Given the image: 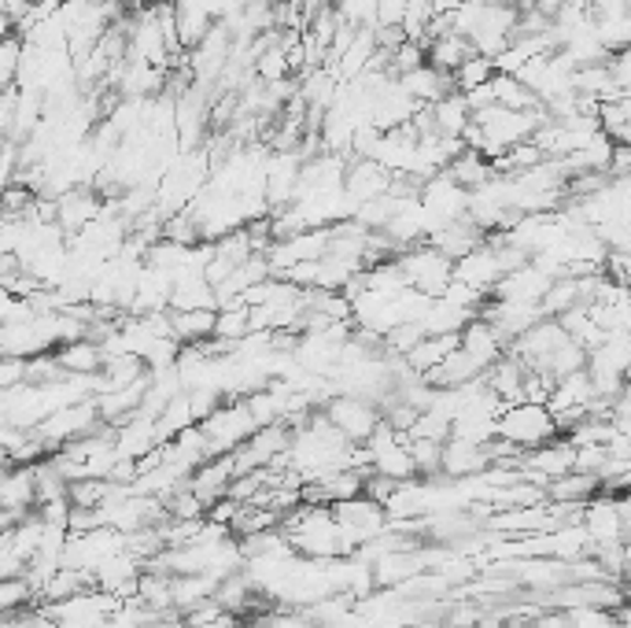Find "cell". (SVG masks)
Returning a JSON list of instances; mask_svg holds the SVG:
<instances>
[{
	"instance_id": "277c9868",
	"label": "cell",
	"mask_w": 631,
	"mask_h": 628,
	"mask_svg": "<svg viewBox=\"0 0 631 628\" xmlns=\"http://www.w3.org/2000/svg\"><path fill=\"white\" fill-rule=\"evenodd\" d=\"M396 266L399 274L407 277L410 288H418L421 296H429V300H436V296H443V288L451 285V260L447 255H440L432 244H413V249H402L396 255Z\"/></svg>"
},
{
	"instance_id": "74e56055",
	"label": "cell",
	"mask_w": 631,
	"mask_h": 628,
	"mask_svg": "<svg viewBox=\"0 0 631 628\" xmlns=\"http://www.w3.org/2000/svg\"><path fill=\"white\" fill-rule=\"evenodd\" d=\"M244 404H247V415H252V421H255V429H263V426H274V421H281V415H277L274 396L266 393V388H258V393H247V396H244Z\"/></svg>"
},
{
	"instance_id": "9c48e42d",
	"label": "cell",
	"mask_w": 631,
	"mask_h": 628,
	"mask_svg": "<svg viewBox=\"0 0 631 628\" xmlns=\"http://www.w3.org/2000/svg\"><path fill=\"white\" fill-rule=\"evenodd\" d=\"M141 573H144V562L133 559L130 551H119V554L103 559L97 570H92V584H97L100 592L115 595V599H130V595L137 592V576Z\"/></svg>"
},
{
	"instance_id": "ba28073f",
	"label": "cell",
	"mask_w": 631,
	"mask_h": 628,
	"mask_svg": "<svg viewBox=\"0 0 631 628\" xmlns=\"http://www.w3.org/2000/svg\"><path fill=\"white\" fill-rule=\"evenodd\" d=\"M499 277H502V266L495 260V249L488 241H480L477 249L465 252L462 260H454V266H451V282L469 285L473 293H480V296H491V288L499 285Z\"/></svg>"
},
{
	"instance_id": "8d00e7d4",
	"label": "cell",
	"mask_w": 631,
	"mask_h": 628,
	"mask_svg": "<svg viewBox=\"0 0 631 628\" xmlns=\"http://www.w3.org/2000/svg\"><path fill=\"white\" fill-rule=\"evenodd\" d=\"M19 56H23V37H15V34L0 37V92L15 89Z\"/></svg>"
},
{
	"instance_id": "836d02e7",
	"label": "cell",
	"mask_w": 631,
	"mask_h": 628,
	"mask_svg": "<svg viewBox=\"0 0 631 628\" xmlns=\"http://www.w3.org/2000/svg\"><path fill=\"white\" fill-rule=\"evenodd\" d=\"M491 75H495V64H491V59L473 53V56L465 59V64L451 75L454 92H469V89H477V86H484V81H488Z\"/></svg>"
},
{
	"instance_id": "ab89813d",
	"label": "cell",
	"mask_w": 631,
	"mask_h": 628,
	"mask_svg": "<svg viewBox=\"0 0 631 628\" xmlns=\"http://www.w3.org/2000/svg\"><path fill=\"white\" fill-rule=\"evenodd\" d=\"M23 374H26V359H8V355H0V393H8V388L23 385Z\"/></svg>"
},
{
	"instance_id": "3957f363",
	"label": "cell",
	"mask_w": 631,
	"mask_h": 628,
	"mask_svg": "<svg viewBox=\"0 0 631 628\" xmlns=\"http://www.w3.org/2000/svg\"><path fill=\"white\" fill-rule=\"evenodd\" d=\"M196 429H200V437L207 444V455L214 459V455H230V451L241 448L255 432V421L247 415V404L241 396V399H222Z\"/></svg>"
},
{
	"instance_id": "7a4b0ae2",
	"label": "cell",
	"mask_w": 631,
	"mask_h": 628,
	"mask_svg": "<svg viewBox=\"0 0 631 628\" xmlns=\"http://www.w3.org/2000/svg\"><path fill=\"white\" fill-rule=\"evenodd\" d=\"M495 437L513 444L517 451H532L546 444V440L557 437V426L551 418V410L543 404H506L499 410V421H495Z\"/></svg>"
},
{
	"instance_id": "1f68e13d",
	"label": "cell",
	"mask_w": 631,
	"mask_h": 628,
	"mask_svg": "<svg viewBox=\"0 0 631 628\" xmlns=\"http://www.w3.org/2000/svg\"><path fill=\"white\" fill-rule=\"evenodd\" d=\"M410 459H413V477H440V455L443 440H407Z\"/></svg>"
},
{
	"instance_id": "7402d4cb",
	"label": "cell",
	"mask_w": 631,
	"mask_h": 628,
	"mask_svg": "<svg viewBox=\"0 0 631 628\" xmlns=\"http://www.w3.org/2000/svg\"><path fill=\"white\" fill-rule=\"evenodd\" d=\"M488 89H491V104L499 108H510V111H543L540 108V97L524 86L521 78L513 75H491L488 78Z\"/></svg>"
},
{
	"instance_id": "e575fe53",
	"label": "cell",
	"mask_w": 631,
	"mask_h": 628,
	"mask_svg": "<svg viewBox=\"0 0 631 628\" xmlns=\"http://www.w3.org/2000/svg\"><path fill=\"white\" fill-rule=\"evenodd\" d=\"M34 588L23 581V576H12V581H0V621L4 617H12L19 610H26V606H34Z\"/></svg>"
},
{
	"instance_id": "4dcf8cb0",
	"label": "cell",
	"mask_w": 631,
	"mask_h": 628,
	"mask_svg": "<svg viewBox=\"0 0 631 628\" xmlns=\"http://www.w3.org/2000/svg\"><path fill=\"white\" fill-rule=\"evenodd\" d=\"M252 333V326H247V307L236 304V307H219V315H214V333L211 341H230L236 344L241 337Z\"/></svg>"
},
{
	"instance_id": "f1b7e54d",
	"label": "cell",
	"mask_w": 631,
	"mask_h": 628,
	"mask_svg": "<svg viewBox=\"0 0 631 628\" xmlns=\"http://www.w3.org/2000/svg\"><path fill=\"white\" fill-rule=\"evenodd\" d=\"M196 426V415H192V404H189V396L178 393L170 399L167 407L155 415V432H159V444L163 440H170V437H178V432L185 429H192Z\"/></svg>"
},
{
	"instance_id": "e0dca14e",
	"label": "cell",
	"mask_w": 631,
	"mask_h": 628,
	"mask_svg": "<svg viewBox=\"0 0 631 628\" xmlns=\"http://www.w3.org/2000/svg\"><path fill=\"white\" fill-rule=\"evenodd\" d=\"M480 241H484V233L469 222V214H462V219H454L447 225H440L436 233H429L425 244H432L440 255H447V260L454 263V260H462L465 252L477 249Z\"/></svg>"
},
{
	"instance_id": "d4e9b609",
	"label": "cell",
	"mask_w": 631,
	"mask_h": 628,
	"mask_svg": "<svg viewBox=\"0 0 631 628\" xmlns=\"http://www.w3.org/2000/svg\"><path fill=\"white\" fill-rule=\"evenodd\" d=\"M469 318H477V315H473V311H462V307H454V304L443 300V296H436V300H429L425 315H421V329H425V337L462 333Z\"/></svg>"
},
{
	"instance_id": "ac0fdd59",
	"label": "cell",
	"mask_w": 631,
	"mask_h": 628,
	"mask_svg": "<svg viewBox=\"0 0 631 628\" xmlns=\"http://www.w3.org/2000/svg\"><path fill=\"white\" fill-rule=\"evenodd\" d=\"M52 355H56V363L67 377H97L103 366V348L97 341H89V337L86 341L52 348Z\"/></svg>"
},
{
	"instance_id": "8fae6325",
	"label": "cell",
	"mask_w": 631,
	"mask_h": 628,
	"mask_svg": "<svg viewBox=\"0 0 631 628\" xmlns=\"http://www.w3.org/2000/svg\"><path fill=\"white\" fill-rule=\"evenodd\" d=\"M491 466L488 448L484 444H469V440L447 437L443 440V455H440V477L447 481H465V477H477Z\"/></svg>"
},
{
	"instance_id": "5b68a950",
	"label": "cell",
	"mask_w": 631,
	"mask_h": 628,
	"mask_svg": "<svg viewBox=\"0 0 631 628\" xmlns=\"http://www.w3.org/2000/svg\"><path fill=\"white\" fill-rule=\"evenodd\" d=\"M97 429H100L97 404H92V399H78V404H67V407L52 410L48 418H41L34 426V437L48 448V455H52V451H59L64 444H70V440H81Z\"/></svg>"
},
{
	"instance_id": "83f0119b",
	"label": "cell",
	"mask_w": 631,
	"mask_h": 628,
	"mask_svg": "<svg viewBox=\"0 0 631 628\" xmlns=\"http://www.w3.org/2000/svg\"><path fill=\"white\" fill-rule=\"evenodd\" d=\"M598 133H606L613 144H628L631 141V104H628V97H617V100L598 104Z\"/></svg>"
},
{
	"instance_id": "9a60e30c",
	"label": "cell",
	"mask_w": 631,
	"mask_h": 628,
	"mask_svg": "<svg viewBox=\"0 0 631 628\" xmlns=\"http://www.w3.org/2000/svg\"><path fill=\"white\" fill-rule=\"evenodd\" d=\"M391 185V174L374 159H351V167H344V192L355 203L385 197Z\"/></svg>"
},
{
	"instance_id": "4316f807",
	"label": "cell",
	"mask_w": 631,
	"mask_h": 628,
	"mask_svg": "<svg viewBox=\"0 0 631 628\" xmlns=\"http://www.w3.org/2000/svg\"><path fill=\"white\" fill-rule=\"evenodd\" d=\"M429 111H432V126H436L440 137H458L465 130V122H469V108H465L462 92H447V97L436 100V104H429Z\"/></svg>"
},
{
	"instance_id": "4fadbf2b",
	"label": "cell",
	"mask_w": 631,
	"mask_h": 628,
	"mask_svg": "<svg viewBox=\"0 0 631 628\" xmlns=\"http://www.w3.org/2000/svg\"><path fill=\"white\" fill-rule=\"evenodd\" d=\"M546 288H551V277L543 271H535L532 263H524V266H517V271L502 274L499 285L491 288V296L495 300H513V304H540Z\"/></svg>"
},
{
	"instance_id": "d6986e66",
	"label": "cell",
	"mask_w": 631,
	"mask_h": 628,
	"mask_svg": "<svg viewBox=\"0 0 631 628\" xmlns=\"http://www.w3.org/2000/svg\"><path fill=\"white\" fill-rule=\"evenodd\" d=\"M598 492H602L598 477H591V473L568 470L565 477L546 481L543 496H546V503H568V507H584V503H591Z\"/></svg>"
},
{
	"instance_id": "d590c367",
	"label": "cell",
	"mask_w": 631,
	"mask_h": 628,
	"mask_svg": "<svg viewBox=\"0 0 631 628\" xmlns=\"http://www.w3.org/2000/svg\"><path fill=\"white\" fill-rule=\"evenodd\" d=\"M421 64H425V45H421V41H402L399 48H391L388 53V75L391 78L410 75V70H418Z\"/></svg>"
},
{
	"instance_id": "2e32d148",
	"label": "cell",
	"mask_w": 631,
	"mask_h": 628,
	"mask_svg": "<svg viewBox=\"0 0 631 628\" xmlns=\"http://www.w3.org/2000/svg\"><path fill=\"white\" fill-rule=\"evenodd\" d=\"M211 26L214 15L207 8V0H174V34H178V45L185 53L200 45Z\"/></svg>"
},
{
	"instance_id": "f35d334b",
	"label": "cell",
	"mask_w": 631,
	"mask_h": 628,
	"mask_svg": "<svg viewBox=\"0 0 631 628\" xmlns=\"http://www.w3.org/2000/svg\"><path fill=\"white\" fill-rule=\"evenodd\" d=\"M410 0H374V26H399Z\"/></svg>"
},
{
	"instance_id": "6da1fadb",
	"label": "cell",
	"mask_w": 631,
	"mask_h": 628,
	"mask_svg": "<svg viewBox=\"0 0 631 628\" xmlns=\"http://www.w3.org/2000/svg\"><path fill=\"white\" fill-rule=\"evenodd\" d=\"M277 529L285 532L288 548L303 559H340V543H336V521L329 507H307V503H296L292 510L281 514V525Z\"/></svg>"
},
{
	"instance_id": "60d3db41",
	"label": "cell",
	"mask_w": 631,
	"mask_h": 628,
	"mask_svg": "<svg viewBox=\"0 0 631 628\" xmlns=\"http://www.w3.org/2000/svg\"><path fill=\"white\" fill-rule=\"evenodd\" d=\"M23 559H19V554L8 548V540L0 537V581H12V576H23Z\"/></svg>"
},
{
	"instance_id": "ffe728a7",
	"label": "cell",
	"mask_w": 631,
	"mask_h": 628,
	"mask_svg": "<svg viewBox=\"0 0 631 628\" xmlns=\"http://www.w3.org/2000/svg\"><path fill=\"white\" fill-rule=\"evenodd\" d=\"M396 81L410 92L413 100H418V104H436V100H443L447 92H454L451 75H443V70L429 67V64H421L418 70H410V75H402Z\"/></svg>"
},
{
	"instance_id": "484cf974",
	"label": "cell",
	"mask_w": 631,
	"mask_h": 628,
	"mask_svg": "<svg viewBox=\"0 0 631 628\" xmlns=\"http://www.w3.org/2000/svg\"><path fill=\"white\" fill-rule=\"evenodd\" d=\"M214 315H219V311H167L170 337L178 344H203V341H211Z\"/></svg>"
},
{
	"instance_id": "cb8c5ba5",
	"label": "cell",
	"mask_w": 631,
	"mask_h": 628,
	"mask_svg": "<svg viewBox=\"0 0 631 628\" xmlns=\"http://www.w3.org/2000/svg\"><path fill=\"white\" fill-rule=\"evenodd\" d=\"M454 348H458V333H443V337H421L418 344L410 348L407 355H402V363H407L413 374H425V370L440 366L443 359H447Z\"/></svg>"
},
{
	"instance_id": "f546056e",
	"label": "cell",
	"mask_w": 631,
	"mask_h": 628,
	"mask_svg": "<svg viewBox=\"0 0 631 628\" xmlns=\"http://www.w3.org/2000/svg\"><path fill=\"white\" fill-rule=\"evenodd\" d=\"M584 366H587V352L576 341H565L557 352L543 359V366H535V370H543V374H551L557 381V377H568V374H580Z\"/></svg>"
},
{
	"instance_id": "8992f818",
	"label": "cell",
	"mask_w": 631,
	"mask_h": 628,
	"mask_svg": "<svg viewBox=\"0 0 631 628\" xmlns=\"http://www.w3.org/2000/svg\"><path fill=\"white\" fill-rule=\"evenodd\" d=\"M119 603L122 599H115V595H108L100 588H89V592L70 595V599L41 606V610H45V617L56 628H97V625L108 621L111 614H115Z\"/></svg>"
},
{
	"instance_id": "5bb4252c",
	"label": "cell",
	"mask_w": 631,
	"mask_h": 628,
	"mask_svg": "<svg viewBox=\"0 0 631 628\" xmlns=\"http://www.w3.org/2000/svg\"><path fill=\"white\" fill-rule=\"evenodd\" d=\"M458 348H462V352L469 355L480 370H488L495 359L506 355V341H502L499 333H495L491 322H484L480 315L465 322V329L458 333Z\"/></svg>"
},
{
	"instance_id": "52a82bcc",
	"label": "cell",
	"mask_w": 631,
	"mask_h": 628,
	"mask_svg": "<svg viewBox=\"0 0 631 628\" xmlns=\"http://www.w3.org/2000/svg\"><path fill=\"white\" fill-rule=\"evenodd\" d=\"M322 415L333 421V429L351 444H366V437L380 426V410L374 399L362 396H329L322 404Z\"/></svg>"
},
{
	"instance_id": "7c38bea8",
	"label": "cell",
	"mask_w": 631,
	"mask_h": 628,
	"mask_svg": "<svg viewBox=\"0 0 631 628\" xmlns=\"http://www.w3.org/2000/svg\"><path fill=\"white\" fill-rule=\"evenodd\" d=\"M230 481H233V459L230 455H214L200 462L192 473H189V492L200 499V507L207 510L214 499H222L230 492Z\"/></svg>"
},
{
	"instance_id": "44dd1931",
	"label": "cell",
	"mask_w": 631,
	"mask_h": 628,
	"mask_svg": "<svg viewBox=\"0 0 631 628\" xmlns=\"http://www.w3.org/2000/svg\"><path fill=\"white\" fill-rule=\"evenodd\" d=\"M469 56H473L469 37L454 34V30H451V34H443V37H432L425 45V64L443 70V75H454V70H458Z\"/></svg>"
},
{
	"instance_id": "603a6c76",
	"label": "cell",
	"mask_w": 631,
	"mask_h": 628,
	"mask_svg": "<svg viewBox=\"0 0 631 628\" xmlns=\"http://www.w3.org/2000/svg\"><path fill=\"white\" fill-rule=\"evenodd\" d=\"M447 178L454 181V185H462L465 192H473V189H480L484 181H491L495 174H491V163H488V156H480V152H473V148H462L458 156H454L451 163H447Z\"/></svg>"
},
{
	"instance_id": "d6a6232c",
	"label": "cell",
	"mask_w": 631,
	"mask_h": 628,
	"mask_svg": "<svg viewBox=\"0 0 631 628\" xmlns=\"http://www.w3.org/2000/svg\"><path fill=\"white\" fill-rule=\"evenodd\" d=\"M595 37L606 53H620L628 48V37H631V19L628 15H606V19H595Z\"/></svg>"
},
{
	"instance_id": "30bf717a",
	"label": "cell",
	"mask_w": 631,
	"mask_h": 628,
	"mask_svg": "<svg viewBox=\"0 0 631 628\" xmlns=\"http://www.w3.org/2000/svg\"><path fill=\"white\" fill-rule=\"evenodd\" d=\"M103 211V200L86 185H75L64 197H56V225L64 230V236H75L86 230L89 222H97Z\"/></svg>"
}]
</instances>
